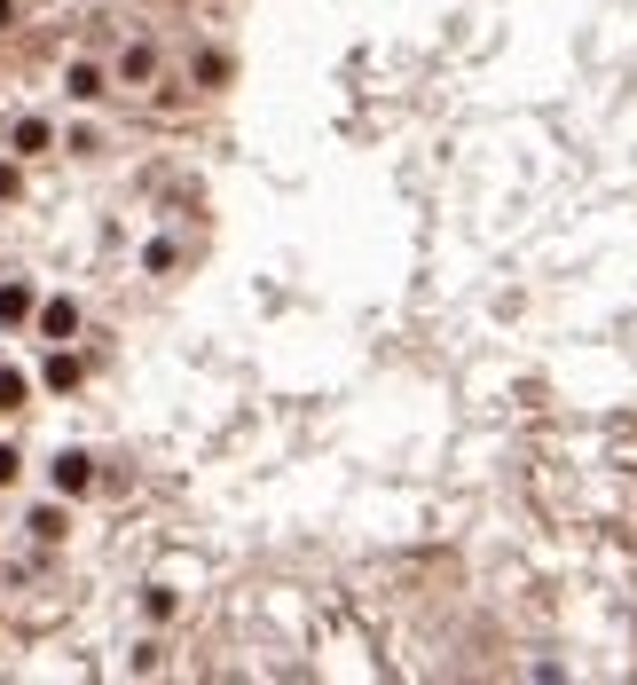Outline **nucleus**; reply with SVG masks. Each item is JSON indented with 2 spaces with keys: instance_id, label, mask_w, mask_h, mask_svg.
<instances>
[{
  "instance_id": "nucleus-1",
  "label": "nucleus",
  "mask_w": 637,
  "mask_h": 685,
  "mask_svg": "<svg viewBox=\"0 0 637 685\" xmlns=\"http://www.w3.org/2000/svg\"><path fill=\"white\" fill-rule=\"evenodd\" d=\"M16 402H24V378H16V371H0V410H16Z\"/></svg>"
}]
</instances>
